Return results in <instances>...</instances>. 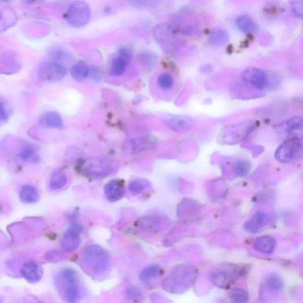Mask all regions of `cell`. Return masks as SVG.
<instances>
[{
  "label": "cell",
  "instance_id": "cb8c5ba5",
  "mask_svg": "<svg viewBox=\"0 0 303 303\" xmlns=\"http://www.w3.org/2000/svg\"><path fill=\"white\" fill-rule=\"evenodd\" d=\"M265 284L267 288L273 291H279L283 290L284 281L279 274H270L265 279Z\"/></svg>",
  "mask_w": 303,
  "mask_h": 303
},
{
  "label": "cell",
  "instance_id": "f1b7e54d",
  "mask_svg": "<svg viewBox=\"0 0 303 303\" xmlns=\"http://www.w3.org/2000/svg\"><path fill=\"white\" fill-rule=\"evenodd\" d=\"M251 168V164L248 161L246 160L238 161L233 167L234 174L239 177H244L249 174Z\"/></svg>",
  "mask_w": 303,
  "mask_h": 303
},
{
  "label": "cell",
  "instance_id": "4dcf8cb0",
  "mask_svg": "<svg viewBox=\"0 0 303 303\" xmlns=\"http://www.w3.org/2000/svg\"><path fill=\"white\" fill-rule=\"evenodd\" d=\"M21 160L38 162L39 160L38 155L35 154V150L32 145H26L19 154Z\"/></svg>",
  "mask_w": 303,
  "mask_h": 303
},
{
  "label": "cell",
  "instance_id": "30bf717a",
  "mask_svg": "<svg viewBox=\"0 0 303 303\" xmlns=\"http://www.w3.org/2000/svg\"><path fill=\"white\" fill-rule=\"evenodd\" d=\"M154 35L157 41L167 49L175 48L178 39L172 27L167 24H161L155 28Z\"/></svg>",
  "mask_w": 303,
  "mask_h": 303
},
{
  "label": "cell",
  "instance_id": "6da1fadb",
  "mask_svg": "<svg viewBox=\"0 0 303 303\" xmlns=\"http://www.w3.org/2000/svg\"><path fill=\"white\" fill-rule=\"evenodd\" d=\"M80 266L93 279L102 280L109 275L111 270L110 255L99 245H89L82 252Z\"/></svg>",
  "mask_w": 303,
  "mask_h": 303
},
{
  "label": "cell",
  "instance_id": "83f0119b",
  "mask_svg": "<svg viewBox=\"0 0 303 303\" xmlns=\"http://www.w3.org/2000/svg\"><path fill=\"white\" fill-rule=\"evenodd\" d=\"M128 64L118 55L115 57L111 63L110 73L114 76H120L125 73Z\"/></svg>",
  "mask_w": 303,
  "mask_h": 303
},
{
  "label": "cell",
  "instance_id": "603a6c76",
  "mask_svg": "<svg viewBox=\"0 0 303 303\" xmlns=\"http://www.w3.org/2000/svg\"><path fill=\"white\" fill-rule=\"evenodd\" d=\"M67 176L63 170H57L53 173L50 178L49 186L53 190H57L63 188L67 183Z\"/></svg>",
  "mask_w": 303,
  "mask_h": 303
},
{
  "label": "cell",
  "instance_id": "484cf974",
  "mask_svg": "<svg viewBox=\"0 0 303 303\" xmlns=\"http://www.w3.org/2000/svg\"><path fill=\"white\" fill-rule=\"evenodd\" d=\"M71 74L75 80L82 81L88 77L89 74V69L87 65L84 63H79L75 64L72 68Z\"/></svg>",
  "mask_w": 303,
  "mask_h": 303
},
{
  "label": "cell",
  "instance_id": "f546056e",
  "mask_svg": "<svg viewBox=\"0 0 303 303\" xmlns=\"http://www.w3.org/2000/svg\"><path fill=\"white\" fill-rule=\"evenodd\" d=\"M150 186V182L145 179L133 180L129 184V190L134 194H140Z\"/></svg>",
  "mask_w": 303,
  "mask_h": 303
},
{
  "label": "cell",
  "instance_id": "d4e9b609",
  "mask_svg": "<svg viewBox=\"0 0 303 303\" xmlns=\"http://www.w3.org/2000/svg\"><path fill=\"white\" fill-rule=\"evenodd\" d=\"M302 128V120L301 117H292L284 124V133L288 138L293 134L294 132L301 131Z\"/></svg>",
  "mask_w": 303,
  "mask_h": 303
},
{
  "label": "cell",
  "instance_id": "9c48e42d",
  "mask_svg": "<svg viewBox=\"0 0 303 303\" xmlns=\"http://www.w3.org/2000/svg\"><path fill=\"white\" fill-rule=\"evenodd\" d=\"M241 79L245 82L259 89L266 88L269 84L267 74L258 68H250L245 70L241 74Z\"/></svg>",
  "mask_w": 303,
  "mask_h": 303
},
{
  "label": "cell",
  "instance_id": "7402d4cb",
  "mask_svg": "<svg viewBox=\"0 0 303 303\" xmlns=\"http://www.w3.org/2000/svg\"><path fill=\"white\" fill-rule=\"evenodd\" d=\"M229 39L227 32L222 28H215L209 35V42L213 46H219L225 44Z\"/></svg>",
  "mask_w": 303,
  "mask_h": 303
},
{
  "label": "cell",
  "instance_id": "9a60e30c",
  "mask_svg": "<svg viewBox=\"0 0 303 303\" xmlns=\"http://www.w3.org/2000/svg\"><path fill=\"white\" fill-rule=\"evenodd\" d=\"M124 183L118 179L111 180L104 187L107 199L111 202H115L122 199L125 194Z\"/></svg>",
  "mask_w": 303,
  "mask_h": 303
},
{
  "label": "cell",
  "instance_id": "ffe728a7",
  "mask_svg": "<svg viewBox=\"0 0 303 303\" xmlns=\"http://www.w3.org/2000/svg\"><path fill=\"white\" fill-rule=\"evenodd\" d=\"M236 24L237 28L244 34H254L259 29L257 23L247 16H243L237 18Z\"/></svg>",
  "mask_w": 303,
  "mask_h": 303
},
{
  "label": "cell",
  "instance_id": "8d00e7d4",
  "mask_svg": "<svg viewBox=\"0 0 303 303\" xmlns=\"http://www.w3.org/2000/svg\"><path fill=\"white\" fill-rule=\"evenodd\" d=\"M118 55L124 59L128 64L131 63L133 58V53L131 50L128 48H122L119 51Z\"/></svg>",
  "mask_w": 303,
  "mask_h": 303
},
{
  "label": "cell",
  "instance_id": "d6986e66",
  "mask_svg": "<svg viewBox=\"0 0 303 303\" xmlns=\"http://www.w3.org/2000/svg\"><path fill=\"white\" fill-rule=\"evenodd\" d=\"M19 198L23 203L35 204L39 200L40 196L38 191L35 187L26 185L21 189Z\"/></svg>",
  "mask_w": 303,
  "mask_h": 303
},
{
  "label": "cell",
  "instance_id": "e575fe53",
  "mask_svg": "<svg viewBox=\"0 0 303 303\" xmlns=\"http://www.w3.org/2000/svg\"><path fill=\"white\" fill-rule=\"evenodd\" d=\"M302 1L303 0H291L292 11L295 16L300 19L302 17Z\"/></svg>",
  "mask_w": 303,
  "mask_h": 303
},
{
  "label": "cell",
  "instance_id": "2e32d148",
  "mask_svg": "<svg viewBox=\"0 0 303 303\" xmlns=\"http://www.w3.org/2000/svg\"><path fill=\"white\" fill-rule=\"evenodd\" d=\"M277 241L275 238L270 235L259 236L255 239L253 248L256 251L263 254H272L275 250Z\"/></svg>",
  "mask_w": 303,
  "mask_h": 303
},
{
  "label": "cell",
  "instance_id": "ab89813d",
  "mask_svg": "<svg viewBox=\"0 0 303 303\" xmlns=\"http://www.w3.org/2000/svg\"><path fill=\"white\" fill-rule=\"evenodd\" d=\"M24 2L27 5H33V4L38 3L41 0H23Z\"/></svg>",
  "mask_w": 303,
  "mask_h": 303
},
{
  "label": "cell",
  "instance_id": "ac0fdd59",
  "mask_svg": "<svg viewBox=\"0 0 303 303\" xmlns=\"http://www.w3.org/2000/svg\"><path fill=\"white\" fill-rule=\"evenodd\" d=\"M40 124L46 128L60 129L63 127L62 117L56 111H49L42 115Z\"/></svg>",
  "mask_w": 303,
  "mask_h": 303
},
{
  "label": "cell",
  "instance_id": "4316f807",
  "mask_svg": "<svg viewBox=\"0 0 303 303\" xmlns=\"http://www.w3.org/2000/svg\"><path fill=\"white\" fill-rule=\"evenodd\" d=\"M148 143L147 139L131 140L125 145V150L128 151L129 154H136L145 150Z\"/></svg>",
  "mask_w": 303,
  "mask_h": 303
},
{
  "label": "cell",
  "instance_id": "5b68a950",
  "mask_svg": "<svg viewBox=\"0 0 303 303\" xmlns=\"http://www.w3.org/2000/svg\"><path fill=\"white\" fill-rule=\"evenodd\" d=\"M302 150V139L298 136L290 137L277 149L275 157L281 163H290L301 156Z\"/></svg>",
  "mask_w": 303,
  "mask_h": 303
},
{
  "label": "cell",
  "instance_id": "5bb4252c",
  "mask_svg": "<svg viewBox=\"0 0 303 303\" xmlns=\"http://www.w3.org/2000/svg\"><path fill=\"white\" fill-rule=\"evenodd\" d=\"M20 272L24 279L31 284L38 283L43 276L42 267L33 261L25 263Z\"/></svg>",
  "mask_w": 303,
  "mask_h": 303
},
{
  "label": "cell",
  "instance_id": "e0dca14e",
  "mask_svg": "<svg viewBox=\"0 0 303 303\" xmlns=\"http://www.w3.org/2000/svg\"><path fill=\"white\" fill-rule=\"evenodd\" d=\"M17 14L10 7H5L0 11V32H3L12 27L17 22Z\"/></svg>",
  "mask_w": 303,
  "mask_h": 303
},
{
  "label": "cell",
  "instance_id": "d6a6232c",
  "mask_svg": "<svg viewBox=\"0 0 303 303\" xmlns=\"http://www.w3.org/2000/svg\"><path fill=\"white\" fill-rule=\"evenodd\" d=\"M157 83L161 89L168 90L171 89L174 84V79L169 74L162 73L158 76Z\"/></svg>",
  "mask_w": 303,
  "mask_h": 303
},
{
  "label": "cell",
  "instance_id": "277c9868",
  "mask_svg": "<svg viewBox=\"0 0 303 303\" xmlns=\"http://www.w3.org/2000/svg\"><path fill=\"white\" fill-rule=\"evenodd\" d=\"M239 275L240 269L236 265L225 262L215 266L210 270L208 276L215 286L222 289H227Z\"/></svg>",
  "mask_w": 303,
  "mask_h": 303
},
{
  "label": "cell",
  "instance_id": "ba28073f",
  "mask_svg": "<svg viewBox=\"0 0 303 303\" xmlns=\"http://www.w3.org/2000/svg\"><path fill=\"white\" fill-rule=\"evenodd\" d=\"M67 69L63 64L51 61L40 65L38 75L40 80L43 82H58L64 78Z\"/></svg>",
  "mask_w": 303,
  "mask_h": 303
},
{
  "label": "cell",
  "instance_id": "7a4b0ae2",
  "mask_svg": "<svg viewBox=\"0 0 303 303\" xmlns=\"http://www.w3.org/2000/svg\"><path fill=\"white\" fill-rule=\"evenodd\" d=\"M55 285L60 296L66 301L75 302L81 298V284L74 269L63 270L56 277Z\"/></svg>",
  "mask_w": 303,
  "mask_h": 303
},
{
  "label": "cell",
  "instance_id": "44dd1931",
  "mask_svg": "<svg viewBox=\"0 0 303 303\" xmlns=\"http://www.w3.org/2000/svg\"><path fill=\"white\" fill-rule=\"evenodd\" d=\"M164 270L160 266L153 265L146 267L140 274L139 279L142 282L147 283L150 280L157 279L163 275Z\"/></svg>",
  "mask_w": 303,
  "mask_h": 303
},
{
  "label": "cell",
  "instance_id": "74e56055",
  "mask_svg": "<svg viewBox=\"0 0 303 303\" xmlns=\"http://www.w3.org/2000/svg\"><path fill=\"white\" fill-rule=\"evenodd\" d=\"M127 296L130 299L138 298L140 295V290L136 286H130L127 290Z\"/></svg>",
  "mask_w": 303,
  "mask_h": 303
},
{
  "label": "cell",
  "instance_id": "3957f363",
  "mask_svg": "<svg viewBox=\"0 0 303 303\" xmlns=\"http://www.w3.org/2000/svg\"><path fill=\"white\" fill-rule=\"evenodd\" d=\"M195 270L189 266H181L175 269L162 282L164 290L169 293H183L190 287L196 276Z\"/></svg>",
  "mask_w": 303,
  "mask_h": 303
},
{
  "label": "cell",
  "instance_id": "60d3db41",
  "mask_svg": "<svg viewBox=\"0 0 303 303\" xmlns=\"http://www.w3.org/2000/svg\"><path fill=\"white\" fill-rule=\"evenodd\" d=\"M2 2H9L10 0H1Z\"/></svg>",
  "mask_w": 303,
  "mask_h": 303
},
{
  "label": "cell",
  "instance_id": "836d02e7",
  "mask_svg": "<svg viewBox=\"0 0 303 303\" xmlns=\"http://www.w3.org/2000/svg\"><path fill=\"white\" fill-rule=\"evenodd\" d=\"M49 56L53 61L59 63L60 61L67 59L68 57L67 52L59 48H53L50 50Z\"/></svg>",
  "mask_w": 303,
  "mask_h": 303
},
{
  "label": "cell",
  "instance_id": "4fadbf2b",
  "mask_svg": "<svg viewBox=\"0 0 303 303\" xmlns=\"http://www.w3.org/2000/svg\"><path fill=\"white\" fill-rule=\"evenodd\" d=\"M269 220V216L265 213L258 211L245 223L244 229L251 233H258L268 225Z\"/></svg>",
  "mask_w": 303,
  "mask_h": 303
},
{
  "label": "cell",
  "instance_id": "8fae6325",
  "mask_svg": "<svg viewBox=\"0 0 303 303\" xmlns=\"http://www.w3.org/2000/svg\"><path fill=\"white\" fill-rule=\"evenodd\" d=\"M81 226L73 221L63 238L62 246L65 251L73 252L77 250L81 243Z\"/></svg>",
  "mask_w": 303,
  "mask_h": 303
},
{
  "label": "cell",
  "instance_id": "7c38bea8",
  "mask_svg": "<svg viewBox=\"0 0 303 303\" xmlns=\"http://www.w3.org/2000/svg\"><path fill=\"white\" fill-rule=\"evenodd\" d=\"M163 122L172 131L186 132L190 131L195 125L194 119L188 116L168 114L165 115Z\"/></svg>",
  "mask_w": 303,
  "mask_h": 303
},
{
  "label": "cell",
  "instance_id": "d590c367",
  "mask_svg": "<svg viewBox=\"0 0 303 303\" xmlns=\"http://www.w3.org/2000/svg\"><path fill=\"white\" fill-rule=\"evenodd\" d=\"M9 112L4 102H0V125H3L9 120Z\"/></svg>",
  "mask_w": 303,
  "mask_h": 303
},
{
  "label": "cell",
  "instance_id": "8992f818",
  "mask_svg": "<svg viewBox=\"0 0 303 303\" xmlns=\"http://www.w3.org/2000/svg\"><path fill=\"white\" fill-rule=\"evenodd\" d=\"M115 168V164L109 160L92 158L86 160L81 167L82 174L91 178H103L111 174Z\"/></svg>",
  "mask_w": 303,
  "mask_h": 303
},
{
  "label": "cell",
  "instance_id": "1f68e13d",
  "mask_svg": "<svg viewBox=\"0 0 303 303\" xmlns=\"http://www.w3.org/2000/svg\"><path fill=\"white\" fill-rule=\"evenodd\" d=\"M231 300L234 302L243 303L247 302L249 300L248 292L241 288H235L230 292L229 294Z\"/></svg>",
  "mask_w": 303,
  "mask_h": 303
},
{
  "label": "cell",
  "instance_id": "f35d334b",
  "mask_svg": "<svg viewBox=\"0 0 303 303\" xmlns=\"http://www.w3.org/2000/svg\"><path fill=\"white\" fill-rule=\"evenodd\" d=\"M60 254L58 252L56 251H53L51 252H49L48 256L47 257L49 259L50 261H55L57 260L59 258Z\"/></svg>",
  "mask_w": 303,
  "mask_h": 303
},
{
  "label": "cell",
  "instance_id": "52a82bcc",
  "mask_svg": "<svg viewBox=\"0 0 303 303\" xmlns=\"http://www.w3.org/2000/svg\"><path fill=\"white\" fill-rule=\"evenodd\" d=\"M91 16V9L88 4L82 0L72 3L67 14L68 23L76 28L84 27L87 24Z\"/></svg>",
  "mask_w": 303,
  "mask_h": 303
}]
</instances>
